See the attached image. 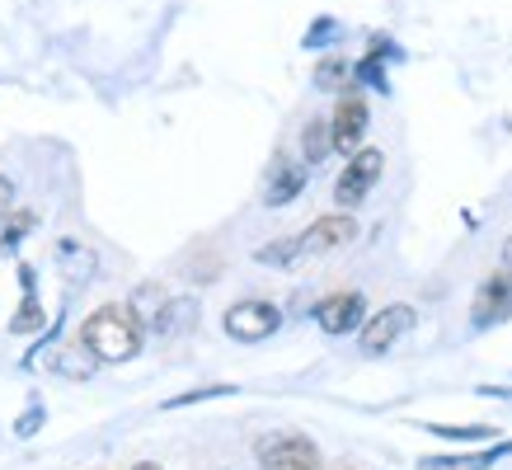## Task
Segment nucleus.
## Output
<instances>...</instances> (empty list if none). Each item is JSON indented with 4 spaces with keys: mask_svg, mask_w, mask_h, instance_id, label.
<instances>
[{
    "mask_svg": "<svg viewBox=\"0 0 512 470\" xmlns=\"http://www.w3.org/2000/svg\"><path fill=\"white\" fill-rule=\"evenodd\" d=\"M141 334H146L141 315L132 311V306H118V301L99 306V311L85 320V329H80L85 348H90L99 362H132L141 353Z\"/></svg>",
    "mask_w": 512,
    "mask_h": 470,
    "instance_id": "nucleus-1",
    "label": "nucleus"
},
{
    "mask_svg": "<svg viewBox=\"0 0 512 470\" xmlns=\"http://www.w3.org/2000/svg\"><path fill=\"white\" fill-rule=\"evenodd\" d=\"M381 170H386V156H381L376 146L353 151V156H348V165H343V174H339V184H334V203H339V212H353V207L367 203V193L376 188Z\"/></svg>",
    "mask_w": 512,
    "mask_h": 470,
    "instance_id": "nucleus-2",
    "label": "nucleus"
},
{
    "mask_svg": "<svg viewBox=\"0 0 512 470\" xmlns=\"http://www.w3.org/2000/svg\"><path fill=\"white\" fill-rule=\"evenodd\" d=\"M259 470H325V461L306 433H268L259 438Z\"/></svg>",
    "mask_w": 512,
    "mask_h": 470,
    "instance_id": "nucleus-3",
    "label": "nucleus"
},
{
    "mask_svg": "<svg viewBox=\"0 0 512 470\" xmlns=\"http://www.w3.org/2000/svg\"><path fill=\"white\" fill-rule=\"evenodd\" d=\"M414 320H419V311H414L409 301H395V306L376 311L372 320L362 325L357 344H362V353H367V358H381V353H390V348H395V344L404 339V334L414 329Z\"/></svg>",
    "mask_w": 512,
    "mask_h": 470,
    "instance_id": "nucleus-4",
    "label": "nucleus"
},
{
    "mask_svg": "<svg viewBox=\"0 0 512 470\" xmlns=\"http://www.w3.org/2000/svg\"><path fill=\"white\" fill-rule=\"evenodd\" d=\"M221 325H226V334L240 339V344H264L268 334H278L282 311L273 306V301H264V297H249V301H235Z\"/></svg>",
    "mask_w": 512,
    "mask_h": 470,
    "instance_id": "nucleus-5",
    "label": "nucleus"
},
{
    "mask_svg": "<svg viewBox=\"0 0 512 470\" xmlns=\"http://www.w3.org/2000/svg\"><path fill=\"white\" fill-rule=\"evenodd\" d=\"M508 315H512V268L503 264L498 273H489V278L480 282V292L470 301V325L494 329V325H503Z\"/></svg>",
    "mask_w": 512,
    "mask_h": 470,
    "instance_id": "nucleus-6",
    "label": "nucleus"
},
{
    "mask_svg": "<svg viewBox=\"0 0 512 470\" xmlns=\"http://www.w3.org/2000/svg\"><path fill=\"white\" fill-rule=\"evenodd\" d=\"M353 235H357V221L348 212H329V217H315L306 231L296 235V250H301V259H320V254L343 250Z\"/></svg>",
    "mask_w": 512,
    "mask_h": 470,
    "instance_id": "nucleus-7",
    "label": "nucleus"
},
{
    "mask_svg": "<svg viewBox=\"0 0 512 470\" xmlns=\"http://www.w3.org/2000/svg\"><path fill=\"white\" fill-rule=\"evenodd\" d=\"M315 325L325 334H353V329L367 325V297L362 292H334V297L315 301Z\"/></svg>",
    "mask_w": 512,
    "mask_h": 470,
    "instance_id": "nucleus-8",
    "label": "nucleus"
},
{
    "mask_svg": "<svg viewBox=\"0 0 512 470\" xmlns=\"http://www.w3.org/2000/svg\"><path fill=\"white\" fill-rule=\"evenodd\" d=\"M367 123H372V109H367V99L362 94H343L329 127H334V151L339 156H353L362 151V137H367Z\"/></svg>",
    "mask_w": 512,
    "mask_h": 470,
    "instance_id": "nucleus-9",
    "label": "nucleus"
},
{
    "mask_svg": "<svg viewBox=\"0 0 512 470\" xmlns=\"http://www.w3.org/2000/svg\"><path fill=\"white\" fill-rule=\"evenodd\" d=\"M306 174L311 165H301V160H287L278 156L268 165V184H264V207H287L301 198V188H306Z\"/></svg>",
    "mask_w": 512,
    "mask_h": 470,
    "instance_id": "nucleus-10",
    "label": "nucleus"
},
{
    "mask_svg": "<svg viewBox=\"0 0 512 470\" xmlns=\"http://www.w3.org/2000/svg\"><path fill=\"white\" fill-rule=\"evenodd\" d=\"M512 456V442H489L480 452H461V456H423L419 470H494V461Z\"/></svg>",
    "mask_w": 512,
    "mask_h": 470,
    "instance_id": "nucleus-11",
    "label": "nucleus"
},
{
    "mask_svg": "<svg viewBox=\"0 0 512 470\" xmlns=\"http://www.w3.org/2000/svg\"><path fill=\"white\" fill-rule=\"evenodd\" d=\"M198 325V301L193 297H179V301H165V311L156 315V334L160 339H174V334H184V329Z\"/></svg>",
    "mask_w": 512,
    "mask_h": 470,
    "instance_id": "nucleus-12",
    "label": "nucleus"
},
{
    "mask_svg": "<svg viewBox=\"0 0 512 470\" xmlns=\"http://www.w3.org/2000/svg\"><path fill=\"white\" fill-rule=\"evenodd\" d=\"M62 376H71V381H90L94 367H99V358H94L90 348H85V339H76V344H66L62 353H57V362H52Z\"/></svg>",
    "mask_w": 512,
    "mask_h": 470,
    "instance_id": "nucleus-13",
    "label": "nucleus"
},
{
    "mask_svg": "<svg viewBox=\"0 0 512 470\" xmlns=\"http://www.w3.org/2000/svg\"><path fill=\"white\" fill-rule=\"evenodd\" d=\"M329 151H334V127H329V118H311L306 132H301V160H306V165H320Z\"/></svg>",
    "mask_w": 512,
    "mask_h": 470,
    "instance_id": "nucleus-14",
    "label": "nucleus"
},
{
    "mask_svg": "<svg viewBox=\"0 0 512 470\" xmlns=\"http://www.w3.org/2000/svg\"><path fill=\"white\" fill-rule=\"evenodd\" d=\"M57 264H62L66 278H94V268H99V259H94V250H85V245H76V240H62L57 245Z\"/></svg>",
    "mask_w": 512,
    "mask_h": 470,
    "instance_id": "nucleus-15",
    "label": "nucleus"
},
{
    "mask_svg": "<svg viewBox=\"0 0 512 470\" xmlns=\"http://www.w3.org/2000/svg\"><path fill=\"white\" fill-rule=\"evenodd\" d=\"M165 301H170V297H165V287H156V282H141L137 297L127 301V306H132V311L141 315V325L151 329V325H156V315L165 311Z\"/></svg>",
    "mask_w": 512,
    "mask_h": 470,
    "instance_id": "nucleus-16",
    "label": "nucleus"
},
{
    "mask_svg": "<svg viewBox=\"0 0 512 470\" xmlns=\"http://www.w3.org/2000/svg\"><path fill=\"white\" fill-rule=\"evenodd\" d=\"M353 80L357 85H367L376 94H390V76H386V57H376L372 47H367V57L353 66Z\"/></svg>",
    "mask_w": 512,
    "mask_h": 470,
    "instance_id": "nucleus-17",
    "label": "nucleus"
},
{
    "mask_svg": "<svg viewBox=\"0 0 512 470\" xmlns=\"http://www.w3.org/2000/svg\"><path fill=\"white\" fill-rule=\"evenodd\" d=\"M348 80H353V66L343 62V57H325V62L315 66V90L334 94V90H343Z\"/></svg>",
    "mask_w": 512,
    "mask_h": 470,
    "instance_id": "nucleus-18",
    "label": "nucleus"
},
{
    "mask_svg": "<svg viewBox=\"0 0 512 470\" xmlns=\"http://www.w3.org/2000/svg\"><path fill=\"white\" fill-rule=\"evenodd\" d=\"M254 259L268 268H292L301 264V250H296V235H287V240H273V245H264V250H254Z\"/></svg>",
    "mask_w": 512,
    "mask_h": 470,
    "instance_id": "nucleus-19",
    "label": "nucleus"
},
{
    "mask_svg": "<svg viewBox=\"0 0 512 470\" xmlns=\"http://www.w3.org/2000/svg\"><path fill=\"white\" fill-rule=\"evenodd\" d=\"M19 278H24V315H15L10 329H15V334H29V329H38V320H43V315H38V297H33V268H19Z\"/></svg>",
    "mask_w": 512,
    "mask_h": 470,
    "instance_id": "nucleus-20",
    "label": "nucleus"
},
{
    "mask_svg": "<svg viewBox=\"0 0 512 470\" xmlns=\"http://www.w3.org/2000/svg\"><path fill=\"white\" fill-rule=\"evenodd\" d=\"M339 19H315V24H311V29H306V47H311V52H315V47H329V43H334V38H339Z\"/></svg>",
    "mask_w": 512,
    "mask_h": 470,
    "instance_id": "nucleus-21",
    "label": "nucleus"
},
{
    "mask_svg": "<svg viewBox=\"0 0 512 470\" xmlns=\"http://www.w3.org/2000/svg\"><path fill=\"white\" fill-rule=\"evenodd\" d=\"M423 428H433V433H442V438H456V442L494 438V428H484V423H470V428H451V423H423Z\"/></svg>",
    "mask_w": 512,
    "mask_h": 470,
    "instance_id": "nucleus-22",
    "label": "nucleus"
},
{
    "mask_svg": "<svg viewBox=\"0 0 512 470\" xmlns=\"http://www.w3.org/2000/svg\"><path fill=\"white\" fill-rule=\"evenodd\" d=\"M29 226H33L29 212H19V217L5 221V235H0V250H15L19 240H24V231H29Z\"/></svg>",
    "mask_w": 512,
    "mask_h": 470,
    "instance_id": "nucleus-23",
    "label": "nucleus"
},
{
    "mask_svg": "<svg viewBox=\"0 0 512 470\" xmlns=\"http://www.w3.org/2000/svg\"><path fill=\"white\" fill-rule=\"evenodd\" d=\"M235 386H202V391H188V395H174L170 409H184V405H198V400H212V395H231Z\"/></svg>",
    "mask_w": 512,
    "mask_h": 470,
    "instance_id": "nucleus-24",
    "label": "nucleus"
},
{
    "mask_svg": "<svg viewBox=\"0 0 512 470\" xmlns=\"http://www.w3.org/2000/svg\"><path fill=\"white\" fill-rule=\"evenodd\" d=\"M10 212H15V184H10V179L0 174V226L10 221Z\"/></svg>",
    "mask_w": 512,
    "mask_h": 470,
    "instance_id": "nucleus-25",
    "label": "nucleus"
},
{
    "mask_svg": "<svg viewBox=\"0 0 512 470\" xmlns=\"http://www.w3.org/2000/svg\"><path fill=\"white\" fill-rule=\"evenodd\" d=\"M132 470H160V466H156V461H141V466H132Z\"/></svg>",
    "mask_w": 512,
    "mask_h": 470,
    "instance_id": "nucleus-26",
    "label": "nucleus"
},
{
    "mask_svg": "<svg viewBox=\"0 0 512 470\" xmlns=\"http://www.w3.org/2000/svg\"><path fill=\"white\" fill-rule=\"evenodd\" d=\"M508 268H512V245H508Z\"/></svg>",
    "mask_w": 512,
    "mask_h": 470,
    "instance_id": "nucleus-27",
    "label": "nucleus"
}]
</instances>
